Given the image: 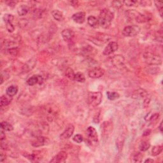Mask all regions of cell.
Listing matches in <instances>:
<instances>
[{
  "label": "cell",
  "mask_w": 163,
  "mask_h": 163,
  "mask_svg": "<svg viewBox=\"0 0 163 163\" xmlns=\"http://www.w3.org/2000/svg\"><path fill=\"white\" fill-rule=\"evenodd\" d=\"M114 18V14L108 9H103L99 14L98 23L102 28L107 29L111 25V23Z\"/></svg>",
  "instance_id": "cell-1"
},
{
  "label": "cell",
  "mask_w": 163,
  "mask_h": 163,
  "mask_svg": "<svg viewBox=\"0 0 163 163\" xmlns=\"http://www.w3.org/2000/svg\"><path fill=\"white\" fill-rule=\"evenodd\" d=\"M143 57L145 62L149 65H160L162 63L161 57L155 53L146 52L144 53Z\"/></svg>",
  "instance_id": "cell-2"
},
{
  "label": "cell",
  "mask_w": 163,
  "mask_h": 163,
  "mask_svg": "<svg viewBox=\"0 0 163 163\" xmlns=\"http://www.w3.org/2000/svg\"><path fill=\"white\" fill-rule=\"evenodd\" d=\"M132 98L134 99H143L145 105H149L150 98L146 90L143 89H138L134 90L132 94Z\"/></svg>",
  "instance_id": "cell-3"
},
{
  "label": "cell",
  "mask_w": 163,
  "mask_h": 163,
  "mask_svg": "<svg viewBox=\"0 0 163 163\" xmlns=\"http://www.w3.org/2000/svg\"><path fill=\"white\" fill-rule=\"evenodd\" d=\"M103 95L101 92H90L89 93L87 100L89 104L92 107H97L100 105Z\"/></svg>",
  "instance_id": "cell-4"
},
{
  "label": "cell",
  "mask_w": 163,
  "mask_h": 163,
  "mask_svg": "<svg viewBox=\"0 0 163 163\" xmlns=\"http://www.w3.org/2000/svg\"><path fill=\"white\" fill-rule=\"evenodd\" d=\"M140 30V27L137 25L126 26L122 30V35L126 37H133L139 34Z\"/></svg>",
  "instance_id": "cell-5"
},
{
  "label": "cell",
  "mask_w": 163,
  "mask_h": 163,
  "mask_svg": "<svg viewBox=\"0 0 163 163\" xmlns=\"http://www.w3.org/2000/svg\"><path fill=\"white\" fill-rule=\"evenodd\" d=\"M50 143V140L47 137L38 136L34 140L32 141L31 145L34 147H40L42 146L47 145Z\"/></svg>",
  "instance_id": "cell-6"
},
{
  "label": "cell",
  "mask_w": 163,
  "mask_h": 163,
  "mask_svg": "<svg viewBox=\"0 0 163 163\" xmlns=\"http://www.w3.org/2000/svg\"><path fill=\"white\" fill-rule=\"evenodd\" d=\"M105 72L104 69L99 67H95L90 69L88 75L89 77L92 78H99L103 76Z\"/></svg>",
  "instance_id": "cell-7"
},
{
  "label": "cell",
  "mask_w": 163,
  "mask_h": 163,
  "mask_svg": "<svg viewBox=\"0 0 163 163\" xmlns=\"http://www.w3.org/2000/svg\"><path fill=\"white\" fill-rule=\"evenodd\" d=\"M119 45L115 41H111L107 45L103 50V54L105 56H108L113 54L118 50Z\"/></svg>",
  "instance_id": "cell-8"
},
{
  "label": "cell",
  "mask_w": 163,
  "mask_h": 163,
  "mask_svg": "<svg viewBox=\"0 0 163 163\" xmlns=\"http://www.w3.org/2000/svg\"><path fill=\"white\" fill-rule=\"evenodd\" d=\"M67 157H68L67 153L65 152V151H61V152L57 153V154L50 160V162H53V163L65 162L66 161V159H67Z\"/></svg>",
  "instance_id": "cell-9"
},
{
  "label": "cell",
  "mask_w": 163,
  "mask_h": 163,
  "mask_svg": "<svg viewBox=\"0 0 163 163\" xmlns=\"http://www.w3.org/2000/svg\"><path fill=\"white\" fill-rule=\"evenodd\" d=\"M87 137L92 141L98 142V135L96 129L92 126H89L87 129Z\"/></svg>",
  "instance_id": "cell-10"
},
{
  "label": "cell",
  "mask_w": 163,
  "mask_h": 163,
  "mask_svg": "<svg viewBox=\"0 0 163 163\" xmlns=\"http://www.w3.org/2000/svg\"><path fill=\"white\" fill-rule=\"evenodd\" d=\"M75 130V127L73 124H69L65 130L62 132V133L61 134V138L62 140H66L70 138L73 135Z\"/></svg>",
  "instance_id": "cell-11"
},
{
  "label": "cell",
  "mask_w": 163,
  "mask_h": 163,
  "mask_svg": "<svg viewBox=\"0 0 163 163\" xmlns=\"http://www.w3.org/2000/svg\"><path fill=\"white\" fill-rule=\"evenodd\" d=\"M44 113L46 116V118L48 121L52 122L54 120L56 117V111L54 110L52 107H47L44 109Z\"/></svg>",
  "instance_id": "cell-12"
},
{
  "label": "cell",
  "mask_w": 163,
  "mask_h": 163,
  "mask_svg": "<svg viewBox=\"0 0 163 163\" xmlns=\"http://www.w3.org/2000/svg\"><path fill=\"white\" fill-rule=\"evenodd\" d=\"M43 79L41 76H40V75H34V76L28 78V80H27V84L29 86H33L37 84H41L43 83Z\"/></svg>",
  "instance_id": "cell-13"
},
{
  "label": "cell",
  "mask_w": 163,
  "mask_h": 163,
  "mask_svg": "<svg viewBox=\"0 0 163 163\" xmlns=\"http://www.w3.org/2000/svg\"><path fill=\"white\" fill-rule=\"evenodd\" d=\"M72 19L77 24H83L85 22L86 20V14L84 12H77L74 14L72 16Z\"/></svg>",
  "instance_id": "cell-14"
},
{
  "label": "cell",
  "mask_w": 163,
  "mask_h": 163,
  "mask_svg": "<svg viewBox=\"0 0 163 163\" xmlns=\"http://www.w3.org/2000/svg\"><path fill=\"white\" fill-rule=\"evenodd\" d=\"M61 35L62 38L66 41H71L73 38L75 36V33L73 30L69 29H65L61 32Z\"/></svg>",
  "instance_id": "cell-15"
},
{
  "label": "cell",
  "mask_w": 163,
  "mask_h": 163,
  "mask_svg": "<svg viewBox=\"0 0 163 163\" xmlns=\"http://www.w3.org/2000/svg\"><path fill=\"white\" fill-rule=\"evenodd\" d=\"M111 62L112 64L116 66H119L124 64V57L122 56L117 55L111 58Z\"/></svg>",
  "instance_id": "cell-16"
},
{
  "label": "cell",
  "mask_w": 163,
  "mask_h": 163,
  "mask_svg": "<svg viewBox=\"0 0 163 163\" xmlns=\"http://www.w3.org/2000/svg\"><path fill=\"white\" fill-rule=\"evenodd\" d=\"M12 100V97L9 96L8 95H3L1 97L0 99V103H1V106L2 107H7L10 103Z\"/></svg>",
  "instance_id": "cell-17"
},
{
  "label": "cell",
  "mask_w": 163,
  "mask_h": 163,
  "mask_svg": "<svg viewBox=\"0 0 163 163\" xmlns=\"http://www.w3.org/2000/svg\"><path fill=\"white\" fill-rule=\"evenodd\" d=\"M110 37H108V35H101L99 36L98 35L97 37L95 38L94 40H92V41H94V40H97L98 41L96 42L95 44H97L99 45V43H101V44H103L105 43H106V42L109 40Z\"/></svg>",
  "instance_id": "cell-18"
},
{
  "label": "cell",
  "mask_w": 163,
  "mask_h": 163,
  "mask_svg": "<svg viewBox=\"0 0 163 163\" xmlns=\"http://www.w3.org/2000/svg\"><path fill=\"white\" fill-rule=\"evenodd\" d=\"M18 87L16 86H9L8 88L6 90V93L9 96H11V97H14V96H16L17 94V93L18 92Z\"/></svg>",
  "instance_id": "cell-19"
},
{
  "label": "cell",
  "mask_w": 163,
  "mask_h": 163,
  "mask_svg": "<svg viewBox=\"0 0 163 163\" xmlns=\"http://www.w3.org/2000/svg\"><path fill=\"white\" fill-rule=\"evenodd\" d=\"M29 10V8L26 5H22L17 9V13L20 16H24L27 15Z\"/></svg>",
  "instance_id": "cell-20"
},
{
  "label": "cell",
  "mask_w": 163,
  "mask_h": 163,
  "mask_svg": "<svg viewBox=\"0 0 163 163\" xmlns=\"http://www.w3.org/2000/svg\"><path fill=\"white\" fill-rule=\"evenodd\" d=\"M87 22H88V24L90 26L92 27V28H96L99 25L98 19L94 16H90L88 17V18H87Z\"/></svg>",
  "instance_id": "cell-21"
},
{
  "label": "cell",
  "mask_w": 163,
  "mask_h": 163,
  "mask_svg": "<svg viewBox=\"0 0 163 163\" xmlns=\"http://www.w3.org/2000/svg\"><path fill=\"white\" fill-rule=\"evenodd\" d=\"M150 147V143L149 141L143 140L141 141L140 145H139V149L141 152H145L147 150L149 149Z\"/></svg>",
  "instance_id": "cell-22"
},
{
  "label": "cell",
  "mask_w": 163,
  "mask_h": 163,
  "mask_svg": "<svg viewBox=\"0 0 163 163\" xmlns=\"http://www.w3.org/2000/svg\"><path fill=\"white\" fill-rule=\"evenodd\" d=\"M52 16L54 19L57 21H61L63 20V14L58 10H54L52 11Z\"/></svg>",
  "instance_id": "cell-23"
},
{
  "label": "cell",
  "mask_w": 163,
  "mask_h": 163,
  "mask_svg": "<svg viewBox=\"0 0 163 163\" xmlns=\"http://www.w3.org/2000/svg\"><path fill=\"white\" fill-rule=\"evenodd\" d=\"M1 128L4 131H12L14 130L13 126L7 121H3L1 122Z\"/></svg>",
  "instance_id": "cell-24"
},
{
  "label": "cell",
  "mask_w": 163,
  "mask_h": 163,
  "mask_svg": "<svg viewBox=\"0 0 163 163\" xmlns=\"http://www.w3.org/2000/svg\"><path fill=\"white\" fill-rule=\"evenodd\" d=\"M143 159V155L140 152H135L132 156L131 161L133 162H141Z\"/></svg>",
  "instance_id": "cell-25"
},
{
  "label": "cell",
  "mask_w": 163,
  "mask_h": 163,
  "mask_svg": "<svg viewBox=\"0 0 163 163\" xmlns=\"http://www.w3.org/2000/svg\"><path fill=\"white\" fill-rule=\"evenodd\" d=\"M74 80L78 82L84 83L86 81V77L83 73H80V72H78L75 75Z\"/></svg>",
  "instance_id": "cell-26"
},
{
  "label": "cell",
  "mask_w": 163,
  "mask_h": 163,
  "mask_svg": "<svg viewBox=\"0 0 163 163\" xmlns=\"http://www.w3.org/2000/svg\"><path fill=\"white\" fill-rule=\"evenodd\" d=\"M65 76L67 77L70 80H74L75 78V72L73 71V69H71V68H68L66 69L65 71Z\"/></svg>",
  "instance_id": "cell-27"
},
{
  "label": "cell",
  "mask_w": 163,
  "mask_h": 163,
  "mask_svg": "<svg viewBox=\"0 0 163 163\" xmlns=\"http://www.w3.org/2000/svg\"><path fill=\"white\" fill-rule=\"evenodd\" d=\"M162 145H157L154 146L152 148V155L153 156H156L159 155L162 151Z\"/></svg>",
  "instance_id": "cell-28"
},
{
  "label": "cell",
  "mask_w": 163,
  "mask_h": 163,
  "mask_svg": "<svg viewBox=\"0 0 163 163\" xmlns=\"http://www.w3.org/2000/svg\"><path fill=\"white\" fill-rule=\"evenodd\" d=\"M107 97L108 98V99L110 100H115V99L119 98L120 95L119 93L115 92H110V91H108L107 92Z\"/></svg>",
  "instance_id": "cell-29"
},
{
  "label": "cell",
  "mask_w": 163,
  "mask_h": 163,
  "mask_svg": "<svg viewBox=\"0 0 163 163\" xmlns=\"http://www.w3.org/2000/svg\"><path fill=\"white\" fill-rule=\"evenodd\" d=\"M3 19L4 22L6 24H7V23H12L13 20L14 19V17L13 15L7 14L4 15L3 17Z\"/></svg>",
  "instance_id": "cell-30"
},
{
  "label": "cell",
  "mask_w": 163,
  "mask_h": 163,
  "mask_svg": "<svg viewBox=\"0 0 163 163\" xmlns=\"http://www.w3.org/2000/svg\"><path fill=\"white\" fill-rule=\"evenodd\" d=\"M154 3L157 8L158 9V11L160 14V16L162 17V6L163 3L161 1H154Z\"/></svg>",
  "instance_id": "cell-31"
},
{
  "label": "cell",
  "mask_w": 163,
  "mask_h": 163,
  "mask_svg": "<svg viewBox=\"0 0 163 163\" xmlns=\"http://www.w3.org/2000/svg\"><path fill=\"white\" fill-rule=\"evenodd\" d=\"M147 72H149L151 74L159 73L160 72V68L159 67H150L148 69Z\"/></svg>",
  "instance_id": "cell-32"
},
{
  "label": "cell",
  "mask_w": 163,
  "mask_h": 163,
  "mask_svg": "<svg viewBox=\"0 0 163 163\" xmlns=\"http://www.w3.org/2000/svg\"><path fill=\"white\" fill-rule=\"evenodd\" d=\"M8 52L10 54V55L13 56H16L18 52H19V50L17 47H14V48H10L8 50Z\"/></svg>",
  "instance_id": "cell-33"
},
{
  "label": "cell",
  "mask_w": 163,
  "mask_h": 163,
  "mask_svg": "<svg viewBox=\"0 0 163 163\" xmlns=\"http://www.w3.org/2000/svg\"><path fill=\"white\" fill-rule=\"evenodd\" d=\"M73 140L76 143H80L83 141V137L81 134H76L74 136Z\"/></svg>",
  "instance_id": "cell-34"
},
{
  "label": "cell",
  "mask_w": 163,
  "mask_h": 163,
  "mask_svg": "<svg viewBox=\"0 0 163 163\" xmlns=\"http://www.w3.org/2000/svg\"><path fill=\"white\" fill-rule=\"evenodd\" d=\"M6 28L9 33H13L15 30V27L12 24V23L6 24Z\"/></svg>",
  "instance_id": "cell-35"
},
{
  "label": "cell",
  "mask_w": 163,
  "mask_h": 163,
  "mask_svg": "<svg viewBox=\"0 0 163 163\" xmlns=\"http://www.w3.org/2000/svg\"><path fill=\"white\" fill-rule=\"evenodd\" d=\"M124 3L128 7H134L138 3L136 1H124Z\"/></svg>",
  "instance_id": "cell-36"
},
{
  "label": "cell",
  "mask_w": 163,
  "mask_h": 163,
  "mask_svg": "<svg viewBox=\"0 0 163 163\" xmlns=\"http://www.w3.org/2000/svg\"><path fill=\"white\" fill-rule=\"evenodd\" d=\"M113 5L116 7H120L124 4V1H115L112 2Z\"/></svg>",
  "instance_id": "cell-37"
},
{
  "label": "cell",
  "mask_w": 163,
  "mask_h": 163,
  "mask_svg": "<svg viewBox=\"0 0 163 163\" xmlns=\"http://www.w3.org/2000/svg\"><path fill=\"white\" fill-rule=\"evenodd\" d=\"M17 3V2H16L14 1H8L6 2V3H7L8 6H10V7H14V5H16Z\"/></svg>",
  "instance_id": "cell-38"
},
{
  "label": "cell",
  "mask_w": 163,
  "mask_h": 163,
  "mask_svg": "<svg viewBox=\"0 0 163 163\" xmlns=\"http://www.w3.org/2000/svg\"><path fill=\"white\" fill-rule=\"evenodd\" d=\"M6 158H7V156H6V155L4 154V153H1V156H0V161L3 162L6 159Z\"/></svg>",
  "instance_id": "cell-39"
},
{
  "label": "cell",
  "mask_w": 163,
  "mask_h": 163,
  "mask_svg": "<svg viewBox=\"0 0 163 163\" xmlns=\"http://www.w3.org/2000/svg\"><path fill=\"white\" fill-rule=\"evenodd\" d=\"M150 132H151V130H150V129H147L146 131H145L143 132V136H144V137H146V136L149 135V134H150Z\"/></svg>",
  "instance_id": "cell-40"
},
{
  "label": "cell",
  "mask_w": 163,
  "mask_h": 163,
  "mask_svg": "<svg viewBox=\"0 0 163 163\" xmlns=\"http://www.w3.org/2000/svg\"><path fill=\"white\" fill-rule=\"evenodd\" d=\"M0 139H1V141L5 139V133L3 131H1V134H0Z\"/></svg>",
  "instance_id": "cell-41"
},
{
  "label": "cell",
  "mask_w": 163,
  "mask_h": 163,
  "mask_svg": "<svg viewBox=\"0 0 163 163\" xmlns=\"http://www.w3.org/2000/svg\"><path fill=\"white\" fill-rule=\"evenodd\" d=\"M154 162V161H153L152 159H150V158H149L145 161V162Z\"/></svg>",
  "instance_id": "cell-42"
},
{
  "label": "cell",
  "mask_w": 163,
  "mask_h": 163,
  "mask_svg": "<svg viewBox=\"0 0 163 163\" xmlns=\"http://www.w3.org/2000/svg\"><path fill=\"white\" fill-rule=\"evenodd\" d=\"M159 129L160 131H161V132H162V122H161V124H160L159 127Z\"/></svg>",
  "instance_id": "cell-43"
}]
</instances>
